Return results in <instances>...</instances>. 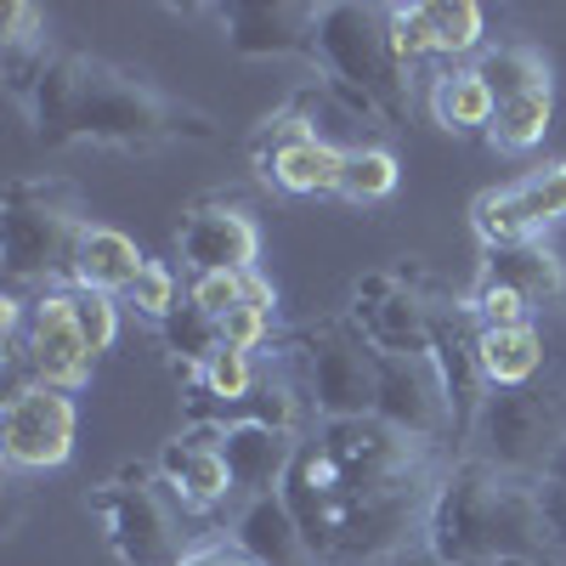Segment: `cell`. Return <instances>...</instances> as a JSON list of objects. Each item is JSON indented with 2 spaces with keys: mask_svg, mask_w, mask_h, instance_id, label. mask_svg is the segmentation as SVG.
Segmentation results:
<instances>
[{
  "mask_svg": "<svg viewBox=\"0 0 566 566\" xmlns=\"http://www.w3.org/2000/svg\"><path fill=\"white\" fill-rule=\"evenodd\" d=\"M23 114L45 148L91 142L114 154H159L170 142H221V125L205 108L170 97L136 69L85 52H57L45 63Z\"/></svg>",
  "mask_w": 566,
  "mask_h": 566,
  "instance_id": "obj_1",
  "label": "cell"
},
{
  "mask_svg": "<svg viewBox=\"0 0 566 566\" xmlns=\"http://www.w3.org/2000/svg\"><path fill=\"white\" fill-rule=\"evenodd\" d=\"M424 544L448 566H560L538 482L482 459H459L442 470Z\"/></svg>",
  "mask_w": 566,
  "mask_h": 566,
  "instance_id": "obj_2",
  "label": "cell"
},
{
  "mask_svg": "<svg viewBox=\"0 0 566 566\" xmlns=\"http://www.w3.org/2000/svg\"><path fill=\"white\" fill-rule=\"evenodd\" d=\"M317 74L380 130H402L413 114V80L391 40V7L374 0L317 7Z\"/></svg>",
  "mask_w": 566,
  "mask_h": 566,
  "instance_id": "obj_3",
  "label": "cell"
},
{
  "mask_svg": "<svg viewBox=\"0 0 566 566\" xmlns=\"http://www.w3.org/2000/svg\"><path fill=\"white\" fill-rule=\"evenodd\" d=\"M85 199L63 176H23L0 199V261L12 283H52L69 277L74 250L85 239Z\"/></svg>",
  "mask_w": 566,
  "mask_h": 566,
  "instance_id": "obj_4",
  "label": "cell"
},
{
  "mask_svg": "<svg viewBox=\"0 0 566 566\" xmlns=\"http://www.w3.org/2000/svg\"><path fill=\"white\" fill-rule=\"evenodd\" d=\"M566 442V397L560 386L544 391L533 386H493L470 419L464 437V459H482L493 470H510V476H533L555 459V448Z\"/></svg>",
  "mask_w": 566,
  "mask_h": 566,
  "instance_id": "obj_5",
  "label": "cell"
},
{
  "mask_svg": "<svg viewBox=\"0 0 566 566\" xmlns=\"http://www.w3.org/2000/svg\"><path fill=\"white\" fill-rule=\"evenodd\" d=\"M91 510H97L103 538L125 566H181L193 555L187 510L176 504L159 470H125V476L103 482L91 493Z\"/></svg>",
  "mask_w": 566,
  "mask_h": 566,
  "instance_id": "obj_6",
  "label": "cell"
},
{
  "mask_svg": "<svg viewBox=\"0 0 566 566\" xmlns=\"http://www.w3.org/2000/svg\"><path fill=\"white\" fill-rule=\"evenodd\" d=\"M301 363V391L317 419H363L380 397V352L352 317H323L290 340Z\"/></svg>",
  "mask_w": 566,
  "mask_h": 566,
  "instance_id": "obj_7",
  "label": "cell"
},
{
  "mask_svg": "<svg viewBox=\"0 0 566 566\" xmlns=\"http://www.w3.org/2000/svg\"><path fill=\"white\" fill-rule=\"evenodd\" d=\"M250 154H255L261 181H272L277 193H290V199H340L346 154H352V148L328 142V136L306 119V108L290 97V108H277V114L261 119Z\"/></svg>",
  "mask_w": 566,
  "mask_h": 566,
  "instance_id": "obj_8",
  "label": "cell"
},
{
  "mask_svg": "<svg viewBox=\"0 0 566 566\" xmlns=\"http://www.w3.org/2000/svg\"><path fill=\"white\" fill-rule=\"evenodd\" d=\"M442 312L424 290V277L413 266H380L352 283V323L363 328V340L380 357H402V352H431Z\"/></svg>",
  "mask_w": 566,
  "mask_h": 566,
  "instance_id": "obj_9",
  "label": "cell"
},
{
  "mask_svg": "<svg viewBox=\"0 0 566 566\" xmlns=\"http://www.w3.org/2000/svg\"><path fill=\"white\" fill-rule=\"evenodd\" d=\"M391 431L437 448V442H459V419H453V397L442 380L437 352H402V357H380V397H374Z\"/></svg>",
  "mask_w": 566,
  "mask_h": 566,
  "instance_id": "obj_10",
  "label": "cell"
},
{
  "mask_svg": "<svg viewBox=\"0 0 566 566\" xmlns=\"http://www.w3.org/2000/svg\"><path fill=\"white\" fill-rule=\"evenodd\" d=\"M74 431H80L74 397L29 380L7 397V413H0V453L12 470H57L74 453Z\"/></svg>",
  "mask_w": 566,
  "mask_h": 566,
  "instance_id": "obj_11",
  "label": "cell"
},
{
  "mask_svg": "<svg viewBox=\"0 0 566 566\" xmlns=\"http://www.w3.org/2000/svg\"><path fill=\"white\" fill-rule=\"evenodd\" d=\"M566 221V159L527 170L522 181L493 187L470 205V227H476L482 250H504V244H527L544 227Z\"/></svg>",
  "mask_w": 566,
  "mask_h": 566,
  "instance_id": "obj_12",
  "label": "cell"
},
{
  "mask_svg": "<svg viewBox=\"0 0 566 566\" xmlns=\"http://www.w3.org/2000/svg\"><path fill=\"white\" fill-rule=\"evenodd\" d=\"M18 357L29 363L34 386H57V391H80L91 380V340L80 335V317H74V301L69 290H40V301L29 306V323H23V346Z\"/></svg>",
  "mask_w": 566,
  "mask_h": 566,
  "instance_id": "obj_13",
  "label": "cell"
},
{
  "mask_svg": "<svg viewBox=\"0 0 566 566\" xmlns=\"http://www.w3.org/2000/svg\"><path fill=\"white\" fill-rule=\"evenodd\" d=\"M176 255L193 272H255L261 227L239 199H199L176 221Z\"/></svg>",
  "mask_w": 566,
  "mask_h": 566,
  "instance_id": "obj_14",
  "label": "cell"
},
{
  "mask_svg": "<svg viewBox=\"0 0 566 566\" xmlns=\"http://www.w3.org/2000/svg\"><path fill=\"white\" fill-rule=\"evenodd\" d=\"M221 40L227 52L239 57H301L317 69V7H301V0H232V7H216Z\"/></svg>",
  "mask_w": 566,
  "mask_h": 566,
  "instance_id": "obj_15",
  "label": "cell"
},
{
  "mask_svg": "<svg viewBox=\"0 0 566 566\" xmlns=\"http://www.w3.org/2000/svg\"><path fill=\"white\" fill-rule=\"evenodd\" d=\"M482 34H488V12L476 0H408V7H391V40L408 69L419 57L482 52Z\"/></svg>",
  "mask_w": 566,
  "mask_h": 566,
  "instance_id": "obj_16",
  "label": "cell"
},
{
  "mask_svg": "<svg viewBox=\"0 0 566 566\" xmlns=\"http://www.w3.org/2000/svg\"><path fill=\"white\" fill-rule=\"evenodd\" d=\"M216 448L227 459V476H232V499H266L283 493V476L290 464L301 459L306 437L301 431H283V424H221Z\"/></svg>",
  "mask_w": 566,
  "mask_h": 566,
  "instance_id": "obj_17",
  "label": "cell"
},
{
  "mask_svg": "<svg viewBox=\"0 0 566 566\" xmlns=\"http://www.w3.org/2000/svg\"><path fill=\"white\" fill-rule=\"evenodd\" d=\"M154 470L165 476V488L176 493V504L187 515H205L221 499H232V476H227V459L216 448V431H181V437H170Z\"/></svg>",
  "mask_w": 566,
  "mask_h": 566,
  "instance_id": "obj_18",
  "label": "cell"
},
{
  "mask_svg": "<svg viewBox=\"0 0 566 566\" xmlns=\"http://www.w3.org/2000/svg\"><path fill=\"white\" fill-rule=\"evenodd\" d=\"M232 549L250 555L255 566H323L306 527L295 522V510L283 504V493L250 499L239 510V522H232Z\"/></svg>",
  "mask_w": 566,
  "mask_h": 566,
  "instance_id": "obj_19",
  "label": "cell"
},
{
  "mask_svg": "<svg viewBox=\"0 0 566 566\" xmlns=\"http://www.w3.org/2000/svg\"><path fill=\"white\" fill-rule=\"evenodd\" d=\"M148 255L136 250L130 232L119 227H85V239L74 250V266H69V290H97V295H130V283L142 277Z\"/></svg>",
  "mask_w": 566,
  "mask_h": 566,
  "instance_id": "obj_20",
  "label": "cell"
},
{
  "mask_svg": "<svg viewBox=\"0 0 566 566\" xmlns=\"http://www.w3.org/2000/svg\"><path fill=\"white\" fill-rule=\"evenodd\" d=\"M482 277H488V283H504V290H515L527 306L566 301V255L549 250L544 239L488 250V272H482Z\"/></svg>",
  "mask_w": 566,
  "mask_h": 566,
  "instance_id": "obj_21",
  "label": "cell"
},
{
  "mask_svg": "<svg viewBox=\"0 0 566 566\" xmlns=\"http://www.w3.org/2000/svg\"><path fill=\"white\" fill-rule=\"evenodd\" d=\"M544 335L533 323H515V328H476V363H482V380L493 386H533L544 374Z\"/></svg>",
  "mask_w": 566,
  "mask_h": 566,
  "instance_id": "obj_22",
  "label": "cell"
},
{
  "mask_svg": "<svg viewBox=\"0 0 566 566\" xmlns=\"http://www.w3.org/2000/svg\"><path fill=\"white\" fill-rule=\"evenodd\" d=\"M493 91L482 85L476 69H442L437 85H431V119L448 130V136H476V130H493Z\"/></svg>",
  "mask_w": 566,
  "mask_h": 566,
  "instance_id": "obj_23",
  "label": "cell"
},
{
  "mask_svg": "<svg viewBox=\"0 0 566 566\" xmlns=\"http://www.w3.org/2000/svg\"><path fill=\"white\" fill-rule=\"evenodd\" d=\"M482 74V85L493 91V103H515V97H533V91H555V69L538 45H488L470 63Z\"/></svg>",
  "mask_w": 566,
  "mask_h": 566,
  "instance_id": "obj_24",
  "label": "cell"
},
{
  "mask_svg": "<svg viewBox=\"0 0 566 566\" xmlns=\"http://www.w3.org/2000/svg\"><path fill=\"white\" fill-rule=\"evenodd\" d=\"M159 335H165V352L176 357V368L187 374V380H199L205 363L221 352V317L199 312L193 301H181V306L159 323Z\"/></svg>",
  "mask_w": 566,
  "mask_h": 566,
  "instance_id": "obj_25",
  "label": "cell"
},
{
  "mask_svg": "<svg viewBox=\"0 0 566 566\" xmlns=\"http://www.w3.org/2000/svg\"><path fill=\"white\" fill-rule=\"evenodd\" d=\"M549 119H555V91H533V97L499 103L488 142H493L499 154H533L538 142L549 136Z\"/></svg>",
  "mask_w": 566,
  "mask_h": 566,
  "instance_id": "obj_26",
  "label": "cell"
},
{
  "mask_svg": "<svg viewBox=\"0 0 566 566\" xmlns=\"http://www.w3.org/2000/svg\"><path fill=\"white\" fill-rule=\"evenodd\" d=\"M272 317H277V290L261 277V272H250V295H244V306H232L227 317H221V346H232V352H266L272 346Z\"/></svg>",
  "mask_w": 566,
  "mask_h": 566,
  "instance_id": "obj_27",
  "label": "cell"
},
{
  "mask_svg": "<svg viewBox=\"0 0 566 566\" xmlns=\"http://www.w3.org/2000/svg\"><path fill=\"white\" fill-rule=\"evenodd\" d=\"M397 154L391 148H352L346 154V181H340V199L346 205H380L397 193Z\"/></svg>",
  "mask_w": 566,
  "mask_h": 566,
  "instance_id": "obj_28",
  "label": "cell"
},
{
  "mask_svg": "<svg viewBox=\"0 0 566 566\" xmlns=\"http://www.w3.org/2000/svg\"><path fill=\"white\" fill-rule=\"evenodd\" d=\"M125 306H130L136 317H148V323L159 328V323H165V317H170V312L181 306V301H176V272H170L165 261H154V255H148V266H142V277L130 283Z\"/></svg>",
  "mask_w": 566,
  "mask_h": 566,
  "instance_id": "obj_29",
  "label": "cell"
},
{
  "mask_svg": "<svg viewBox=\"0 0 566 566\" xmlns=\"http://www.w3.org/2000/svg\"><path fill=\"white\" fill-rule=\"evenodd\" d=\"M74 301V317H80V335L91 340V352H108L119 340V301L114 295H97V290H69Z\"/></svg>",
  "mask_w": 566,
  "mask_h": 566,
  "instance_id": "obj_30",
  "label": "cell"
},
{
  "mask_svg": "<svg viewBox=\"0 0 566 566\" xmlns=\"http://www.w3.org/2000/svg\"><path fill=\"white\" fill-rule=\"evenodd\" d=\"M464 312L476 317V328H515V323H533V306L515 295V290H504V283H488V277H482V290L464 301Z\"/></svg>",
  "mask_w": 566,
  "mask_h": 566,
  "instance_id": "obj_31",
  "label": "cell"
},
{
  "mask_svg": "<svg viewBox=\"0 0 566 566\" xmlns=\"http://www.w3.org/2000/svg\"><path fill=\"white\" fill-rule=\"evenodd\" d=\"M244 295H250V272H193V283H187V301L210 317H227L232 306H244Z\"/></svg>",
  "mask_w": 566,
  "mask_h": 566,
  "instance_id": "obj_32",
  "label": "cell"
},
{
  "mask_svg": "<svg viewBox=\"0 0 566 566\" xmlns=\"http://www.w3.org/2000/svg\"><path fill=\"white\" fill-rule=\"evenodd\" d=\"M538 504H544V522H549L555 555H560V566H566V442H560L555 459L538 470Z\"/></svg>",
  "mask_w": 566,
  "mask_h": 566,
  "instance_id": "obj_33",
  "label": "cell"
},
{
  "mask_svg": "<svg viewBox=\"0 0 566 566\" xmlns=\"http://www.w3.org/2000/svg\"><path fill=\"white\" fill-rule=\"evenodd\" d=\"M45 40V12L29 7V0H12L0 12V52H18V45H40Z\"/></svg>",
  "mask_w": 566,
  "mask_h": 566,
  "instance_id": "obj_34",
  "label": "cell"
},
{
  "mask_svg": "<svg viewBox=\"0 0 566 566\" xmlns=\"http://www.w3.org/2000/svg\"><path fill=\"white\" fill-rule=\"evenodd\" d=\"M181 566H255V560H250V555H239L232 544H210V549H193Z\"/></svg>",
  "mask_w": 566,
  "mask_h": 566,
  "instance_id": "obj_35",
  "label": "cell"
},
{
  "mask_svg": "<svg viewBox=\"0 0 566 566\" xmlns=\"http://www.w3.org/2000/svg\"><path fill=\"white\" fill-rule=\"evenodd\" d=\"M386 566H448V560H442L431 544H419V549H402V555H391Z\"/></svg>",
  "mask_w": 566,
  "mask_h": 566,
  "instance_id": "obj_36",
  "label": "cell"
},
{
  "mask_svg": "<svg viewBox=\"0 0 566 566\" xmlns=\"http://www.w3.org/2000/svg\"><path fill=\"white\" fill-rule=\"evenodd\" d=\"M560 397H566V380H560Z\"/></svg>",
  "mask_w": 566,
  "mask_h": 566,
  "instance_id": "obj_37",
  "label": "cell"
}]
</instances>
